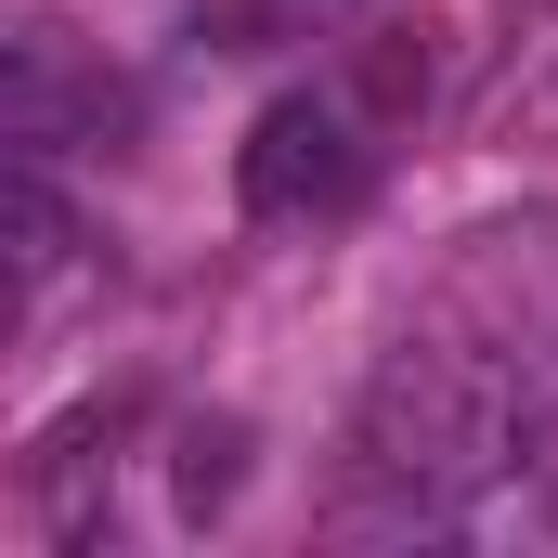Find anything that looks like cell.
I'll return each instance as SVG.
<instances>
[{
	"label": "cell",
	"instance_id": "obj_5",
	"mask_svg": "<svg viewBox=\"0 0 558 558\" xmlns=\"http://www.w3.org/2000/svg\"><path fill=\"white\" fill-rule=\"evenodd\" d=\"M234 454H247V428H234V416H221V428H195V441H182V507H195V520H208V507L234 494Z\"/></svg>",
	"mask_w": 558,
	"mask_h": 558
},
{
	"label": "cell",
	"instance_id": "obj_2",
	"mask_svg": "<svg viewBox=\"0 0 558 558\" xmlns=\"http://www.w3.org/2000/svg\"><path fill=\"white\" fill-rule=\"evenodd\" d=\"M364 182H377V143H364V118L338 92H274L247 118V143H234L247 221H351Z\"/></svg>",
	"mask_w": 558,
	"mask_h": 558
},
{
	"label": "cell",
	"instance_id": "obj_4",
	"mask_svg": "<svg viewBox=\"0 0 558 558\" xmlns=\"http://www.w3.org/2000/svg\"><path fill=\"white\" fill-rule=\"evenodd\" d=\"M52 274H65V195H52L39 156H13V312H26Z\"/></svg>",
	"mask_w": 558,
	"mask_h": 558
},
{
	"label": "cell",
	"instance_id": "obj_3",
	"mask_svg": "<svg viewBox=\"0 0 558 558\" xmlns=\"http://www.w3.org/2000/svg\"><path fill=\"white\" fill-rule=\"evenodd\" d=\"M441 312L468 338H494L507 364H558V208H520V221H481L441 274Z\"/></svg>",
	"mask_w": 558,
	"mask_h": 558
},
{
	"label": "cell",
	"instance_id": "obj_1",
	"mask_svg": "<svg viewBox=\"0 0 558 558\" xmlns=\"http://www.w3.org/2000/svg\"><path fill=\"white\" fill-rule=\"evenodd\" d=\"M533 441V364H507L494 338H403L377 351L364 403H351V507L390 533L468 520Z\"/></svg>",
	"mask_w": 558,
	"mask_h": 558
}]
</instances>
